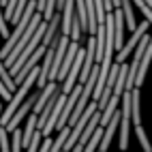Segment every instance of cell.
<instances>
[{
	"label": "cell",
	"instance_id": "cell-1",
	"mask_svg": "<svg viewBox=\"0 0 152 152\" xmlns=\"http://www.w3.org/2000/svg\"><path fill=\"white\" fill-rule=\"evenodd\" d=\"M39 75H41V66L32 69V71H30V75L24 79L22 84H19L17 92L13 94V99L9 101V105H7V107H4V111H2V120H0V126H7L9 122H11V118L15 116V111H17V109H19V105H22L24 101H26V96H28L30 90H32V86L37 84Z\"/></svg>",
	"mask_w": 152,
	"mask_h": 152
},
{
	"label": "cell",
	"instance_id": "cell-2",
	"mask_svg": "<svg viewBox=\"0 0 152 152\" xmlns=\"http://www.w3.org/2000/svg\"><path fill=\"white\" fill-rule=\"evenodd\" d=\"M150 26H152V24L148 22V19H144V22H141V24L137 26V30H135V32H131V37H129V43H124V45H122V49H120V52L116 54V60H118L120 64H122L124 60H126V56H129L131 52H135V47L139 45V41H141V39H144V37L148 34V28H150Z\"/></svg>",
	"mask_w": 152,
	"mask_h": 152
},
{
	"label": "cell",
	"instance_id": "cell-3",
	"mask_svg": "<svg viewBox=\"0 0 152 152\" xmlns=\"http://www.w3.org/2000/svg\"><path fill=\"white\" fill-rule=\"evenodd\" d=\"M39 94H41V90H39V92H32V94H30V96H28V99L24 101L22 105H19V109L15 111V116L11 118V122L7 124L9 133H13L15 129H19V122H22L24 118H28V116H30V114L34 111V105H37V99H39Z\"/></svg>",
	"mask_w": 152,
	"mask_h": 152
},
{
	"label": "cell",
	"instance_id": "cell-4",
	"mask_svg": "<svg viewBox=\"0 0 152 152\" xmlns=\"http://www.w3.org/2000/svg\"><path fill=\"white\" fill-rule=\"evenodd\" d=\"M66 96L69 94H64V92H60V96H58V103H56V107H54V111H52V116H49V120H47V124H45V129H43V135L45 137H49L56 131V126H58V120H60V116H62V111H64V105H66Z\"/></svg>",
	"mask_w": 152,
	"mask_h": 152
},
{
	"label": "cell",
	"instance_id": "cell-5",
	"mask_svg": "<svg viewBox=\"0 0 152 152\" xmlns=\"http://www.w3.org/2000/svg\"><path fill=\"white\" fill-rule=\"evenodd\" d=\"M60 28H62V13L56 11V15L47 22V30H45V37H43V45H45V47H49V45L54 43V39L60 34V32H58Z\"/></svg>",
	"mask_w": 152,
	"mask_h": 152
},
{
	"label": "cell",
	"instance_id": "cell-6",
	"mask_svg": "<svg viewBox=\"0 0 152 152\" xmlns=\"http://www.w3.org/2000/svg\"><path fill=\"white\" fill-rule=\"evenodd\" d=\"M79 41H71V47H69V52H66V56H64V62H62V69H60V75H58V82H64L66 79V75H69V71H71V66H73V62H75V58H77V54H79Z\"/></svg>",
	"mask_w": 152,
	"mask_h": 152
},
{
	"label": "cell",
	"instance_id": "cell-7",
	"mask_svg": "<svg viewBox=\"0 0 152 152\" xmlns=\"http://www.w3.org/2000/svg\"><path fill=\"white\" fill-rule=\"evenodd\" d=\"M75 0H66V4L62 9V28H60V32H64L71 37V28H73V19H75Z\"/></svg>",
	"mask_w": 152,
	"mask_h": 152
},
{
	"label": "cell",
	"instance_id": "cell-8",
	"mask_svg": "<svg viewBox=\"0 0 152 152\" xmlns=\"http://www.w3.org/2000/svg\"><path fill=\"white\" fill-rule=\"evenodd\" d=\"M116 52H120L124 45V26H126V17H124V11L122 7L116 9Z\"/></svg>",
	"mask_w": 152,
	"mask_h": 152
},
{
	"label": "cell",
	"instance_id": "cell-9",
	"mask_svg": "<svg viewBox=\"0 0 152 152\" xmlns=\"http://www.w3.org/2000/svg\"><path fill=\"white\" fill-rule=\"evenodd\" d=\"M135 135H137V139H139L141 148H144V152H152V144H150V139H148V135H146V131H144V126H141V124L135 126Z\"/></svg>",
	"mask_w": 152,
	"mask_h": 152
},
{
	"label": "cell",
	"instance_id": "cell-10",
	"mask_svg": "<svg viewBox=\"0 0 152 152\" xmlns=\"http://www.w3.org/2000/svg\"><path fill=\"white\" fill-rule=\"evenodd\" d=\"M11 148H13V152H22V148H24V131H19V129H15L13 133H11Z\"/></svg>",
	"mask_w": 152,
	"mask_h": 152
},
{
	"label": "cell",
	"instance_id": "cell-11",
	"mask_svg": "<svg viewBox=\"0 0 152 152\" xmlns=\"http://www.w3.org/2000/svg\"><path fill=\"white\" fill-rule=\"evenodd\" d=\"M0 150L2 152H13V148L9 146V129L0 126Z\"/></svg>",
	"mask_w": 152,
	"mask_h": 152
},
{
	"label": "cell",
	"instance_id": "cell-12",
	"mask_svg": "<svg viewBox=\"0 0 152 152\" xmlns=\"http://www.w3.org/2000/svg\"><path fill=\"white\" fill-rule=\"evenodd\" d=\"M133 2H135V4H137V7L141 9V13H144V17L148 19L150 24H152V9L148 7V2H146V0H133Z\"/></svg>",
	"mask_w": 152,
	"mask_h": 152
},
{
	"label": "cell",
	"instance_id": "cell-13",
	"mask_svg": "<svg viewBox=\"0 0 152 152\" xmlns=\"http://www.w3.org/2000/svg\"><path fill=\"white\" fill-rule=\"evenodd\" d=\"M7 22H9V19H7V17H4V13H2V17H0V32H2V37H4V39L11 37V34H9V28H7Z\"/></svg>",
	"mask_w": 152,
	"mask_h": 152
},
{
	"label": "cell",
	"instance_id": "cell-14",
	"mask_svg": "<svg viewBox=\"0 0 152 152\" xmlns=\"http://www.w3.org/2000/svg\"><path fill=\"white\" fill-rule=\"evenodd\" d=\"M0 94H2V99L7 101V103H9V101H11V99H13V94H11V90H9V88H7L4 84L0 86Z\"/></svg>",
	"mask_w": 152,
	"mask_h": 152
},
{
	"label": "cell",
	"instance_id": "cell-15",
	"mask_svg": "<svg viewBox=\"0 0 152 152\" xmlns=\"http://www.w3.org/2000/svg\"><path fill=\"white\" fill-rule=\"evenodd\" d=\"M84 148H86L84 144H77V146H75L73 150H71V152H84Z\"/></svg>",
	"mask_w": 152,
	"mask_h": 152
},
{
	"label": "cell",
	"instance_id": "cell-16",
	"mask_svg": "<svg viewBox=\"0 0 152 152\" xmlns=\"http://www.w3.org/2000/svg\"><path fill=\"white\" fill-rule=\"evenodd\" d=\"M7 4H9V0H0V7H2V11L7 9Z\"/></svg>",
	"mask_w": 152,
	"mask_h": 152
},
{
	"label": "cell",
	"instance_id": "cell-17",
	"mask_svg": "<svg viewBox=\"0 0 152 152\" xmlns=\"http://www.w3.org/2000/svg\"><path fill=\"white\" fill-rule=\"evenodd\" d=\"M146 2H148V7H150V9H152V0H146Z\"/></svg>",
	"mask_w": 152,
	"mask_h": 152
}]
</instances>
